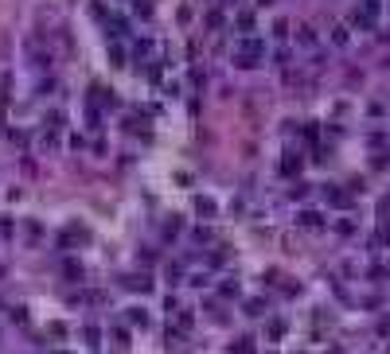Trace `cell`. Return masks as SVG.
<instances>
[{
    "mask_svg": "<svg viewBox=\"0 0 390 354\" xmlns=\"http://www.w3.org/2000/svg\"><path fill=\"white\" fill-rule=\"evenodd\" d=\"M199 214H215V203L211 199H199Z\"/></svg>",
    "mask_w": 390,
    "mask_h": 354,
    "instance_id": "ba28073f",
    "label": "cell"
},
{
    "mask_svg": "<svg viewBox=\"0 0 390 354\" xmlns=\"http://www.w3.org/2000/svg\"><path fill=\"white\" fill-rule=\"evenodd\" d=\"M238 31H242V35H250V31H254V16H242V20H238Z\"/></svg>",
    "mask_w": 390,
    "mask_h": 354,
    "instance_id": "8992f818",
    "label": "cell"
},
{
    "mask_svg": "<svg viewBox=\"0 0 390 354\" xmlns=\"http://www.w3.org/2000/svg\"><path fill=\"white\" fill-rule=\"evenodd\" d=\"M234 354H254V342H250V339H242V342H238V350H234Z\"/></svg>",
    "mask_w": 390,
    "mask_h": 354,
    "instance_id": "9c48e42d",
    "label": "cell"
},
{
    "mask_svg": "<svg viewBox=\"0 0 390 354\" xmlns=\"http://www.w3.org/2000/svg\"><path fill=\"white\" fill-rule=\"evenodd\" d=\"M375 20H378V0H363L355 8V28H375Z\"/></svg>",
    "mask_w": 390,
    "mask_h": 354,
    "instance_id": "6da1fadb",
    "label": "cell"
},
{
    "mask_svg": "<svg viewBox=\"0 0 390 354\" xmlns=\"http://www.w3.org/2000/svg\"><path fill=\"white\" fill-rule=\"evenodd\" d=\"M246 311H250V315H262V311H266V300H246Z\"/></svg>",
    "mask_w": 390,
    "mask_h": 354,
    "instance_id": "5b68a950",
    "label": "cell"
},
{
    "mask_svg": "<svg viewBox=\"0 0 390 354\" xmlns=\"http://www.w3.org/2000/svg\"><path fill=\"white\" fill-rule=\"evenodd\" d=\"M285 335V319H270V339H281Z\"/></svg>",
    "mask_w": 390,
    "mask_h": 354,
    "instance_id": "277c9868",
    "label": "cell"
},
{
    "mask_svg": "<svg viewBox=\"0 0 390 354\" xmlns=\"http://www.w3.org/2000/svg\"><path fill=\"white\" fill-rule=\"evenodd\" d=\"M300 226L316 230V226H324V218H320V214H312V210H304V214H300Z\"/></svg>",
    "mask_w": 390,
    "mask_h": 354,
    "instance_id": "3957f363",
    "label": "cell"
},
{
    "mask_svg": "<svg viewBox=\"0 0 390 354\" xmlns=\"http://www.w3.org/2000/svg\"><path fill=\"white\" fill-rule=\"evenodd\" d=\"M297 39H300V43H304V47H308V43H312V39H316V31H312V28H300V31H297Z\"/></svg>",
    "mask_w": 390,
    "mask_h": 354,
    "instance_id": "52a82bcc",
    "label": "cell"
},
{
    "mask_svg": "<svg viewBox=\"0 0 390 354\" xmlns=\"http://www.w3.org/2000/svg\"><path fill=\"white\" fill-rule=\"evenodd\" d=\"M257 55H262V43H257V39H246L234 62H238V66H257Z\"/></svg>",
    "mask_w": 390,
    "mask_h": 354,
    "instance_id": "7a4b0ae2",
    "label": "cell"
}]
</instances>
